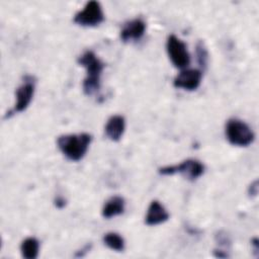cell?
I'll list each match as a JSON object with an SVG mask.
<instances>
[{"label":"cell","instance_id":"1","mask_svg":"<svg viewBox=\"0 0 259 259\" xmlns=\"http://www.w3.org/2000/svg\"><path fill=\"white\" fill-rule=\"evenodd\" d=\"M77 62L86 69V77L83 81L84 93L88 96L96 94L100 89V78L104 64L92 51L84 52L78 58Z\"/></svg>","mask_w":259,"mask_h":259},{"label":"cell","instance_id":"2","mask_svg":"<svg viewBox=\"0 0 259 259\" xmlns=\"http://www.w3.org/2000/svg\"><path fill=\"white\" fill-rule=\"evenodd\" d=\"M91 141L92 137L87 133L63 135L58 138L57 146L67 159L76 162L86 155Z\"/></svg>","mask_w":259,"mask_h":259},{"label":"cell","instance_id":"3","mask_svg":"<svg viewBox=\"0 0 259 259\" xmlns=\"http://www.w3.org/2000/svg\"><path fill=\"white\" fill-rule=\"evenodd\" d=\"M225 134L229 143L237 147H247L255 139L252 128L245 121L238 118H230L227 121Z\"/></svg>","mask_w":259,"mask_h":259},{"label":"cell","instance_id":"4","mask_svg":"<svg viewBox=\"0 0 259 259\" xmlns=\"http://www.w3.org/2000/svg\"><path fill=\"white\" fill-rule=\"evenodd\" d=\"M158 172H159V174L165 175V176L174 175L176 173H179L186 179H188L190 181H194L203 174L204 165L198 160L187 159V160H184L183 162L176 164V165L161 167V168H159Z\"/></svg>","mask_w":259,"mask_h":259},{"label":"cell","instance_id":"5","mask_svg":"<svg viewBox=\"0 0 259 259\" xmlns=\"http://www.w3.org/2000/svg\"><path fill=\"white\" fill-rule=\"evenodd\" d=\"M35 90V81L32 76H24L23 82L19 85L15 91L16 102L11 110L5 114V118L11 117L13 114L24 111L30 104Z\"/></svg>","mask_w":259,"mask_h":259},{"label":"cell","instance_id":"6","mask_svg":"<svg viewBox=\"0 0 259 259\" xmlns=\"http://www.w3.org/2000/svg\"><path fill=\"white\" fill-rule=\"evenodd\" d=\"M166 50L171 63L178 69H186L190 64V56L186 45L176 35L171 34L167 38Z\"/></svg>","mask_w":259,"mask_h":259},{"label":"cell","instance_id":"7","mask_svg":"<svg viewBox=\"0 0 259 259\" xmlns=\"http://www.w3.org/2000/svg\"><path fill=\"white\" fill-rule=\"evenodd\" d=\"M74 22L81 26H97L104 20L102 7L98 1L92 0L85 4L84 8L74 16Z\"/></svg>","mask_w":259,"mask_h":259},{"label":"cell","instance_id":"8","mask_svg":"<svg viewBox=\"0 0 259 259\" xmlns=\"http://www.w3.org/2000/svg\"><path fill=\"white\" fill-rule=\"evenodd\" d=\"M202 72L199 69H183L173 80V85L176 88H181L187 91L197 89L201 83Z\"/></svg>","mask_w":259,"mask_h":259},{"label":"cell","instance_id":"9","mask_svg":"<svg viewBox=\"0 0 259 259\" xmlns=\"http://www.w3.org/2000/svg\"><path fill=\"white\" fill-rule=\"evenodd\" d=\"M146 31V23L142 18H135L125 22L120 30L119 36L123 42L141 39Z\"/></svg>","mask_w":259,"mask_h":259},{"label":"cell","instance_id":"10","mask_svg":"<svg viewBox=\"0 0 259 259\" xmlns=\"http://www.w3.org/2000/svg\"><path fill=\"white\" fill-rule=\"evenodd\" d=\"M168 219L169 212L164 205L158 200H153L148 207V211L145 217V224L147 226H157L165 223Z\"/></svg>","mask_w":259,"mask_h":259},{"label":"cell","instance_id":"11","mask_svg":"<svg viewBox=\"0 0 259 259\" xmlns=\"http://www.w3.org/2000/svg\"><path fill=\"white\" fill-rule=\"evenodd\" d=\"M124 130H125V120H124V117L119 114L110 116L104 127L106 137L112 142L119 141L124 133Z\"/></svg>","mask_w":259,"mask_h":259},{"label":"cell","instance_id":"12","mask_svg":"<svg viewBox=\"0 0 259 259\" xmlns=\"http://www.w3.org/2000/svg\"><path fill=\"white\" fill-rule=\"evenodd\" d=\"M124 208H125L124 198L119 195H114V196H111L108 200H106V202L102 207L101 214L105 219H111L113 217L123 213Z\"/></svg>","mask_w":259,"mask_h":259},{"label":"cell","instance_id":"13","mask_svg":"<svg viewBox=\"0 0 259 259\" xmlns=\"http://www.w3.org/2000/svg\"><path fill=\"white\" fill-rule=\"evenodd\" d=\"M20 251L22 257L25 259H35L39 251V242L34 237H28L24 239L20 245Z\"/></svg>","mask_w":259,"mask_h":259},{"label":"cell","instance_id":"14","mask_svg":"<svg viewBox=\"0 0 259 259\" xmlns=\"http://www.w3.org/2000/svg\"><path fill=\"white\" fill-rule=\"evenodd\" d=\"M103 243L111 250L116 251V252H122L125 248V243L123 238L114 232H109L106 233L103 236Z\"/></svg>","mask_w":259,"mask_h":259},{"label":"cell","instance_id":"15","mask_svg":"<svg viewBox=\"0 0 259 259\" xmlns=\"http://www.w3.org/2000/svg\"><path fill=\"white\" fill-rule=\"evenodd\" d=\"M196 61L200 67V71H204L207 68L208 64V52L202 40H198L195 47Z\"/></svg>","mask_w":259,"mask_h":259},{"label":"cell","instance_id":"16","mask_svg":"<svg viewBox=\"0 0 259 259\" xmlns=\"http://www.w3.org/2000/svg\"><path fill=\"white\" fill-rule=\"evenodd\" d=\"M215 241H217L220 245H222V246H224V247H226V248L231 245V240L229 239V237L227 236V234H225V233H223V232H219V233L215 235Z\"/></svg>","mask_w":259,"mask_h":259},{"label":"cell","instance_id":"17","mask_svg":"<svg viewBox=\"0 0 259 259\" xmlns=\"http://www.w3.org/2000/svg\"><path fill=\"white\" fill-rule=\"evenodd\" d=\"M258 192V180H255L253 183L250 184L249 189H248V193L250 196H256Z\"/></svg>","mask_w":259,"mask_h":259},{"label":"cell","instance_id":"18","mask_svg":"<svg viewBox=\"0 0 259 259\" xmlns=\"http://www.w3.org/2000/svg\"><path fill=\"white\" fill-rule=\"evenodd\" d=\"M55 205H56L58 208H63V207L66 205V200H65V198H63L62 196H58V197L55 199Z\"/></svg>","mask_w":259,"mask_h":259},{"label":"cell","instance_id":"19","mask_svg":"<svg viewBox=\"0 0 259 259\" xmlns=\"http://www.w3.org/2000/svg\"><path fill=\"white\" fill-rule=\"evenodd\" d=\"M251 245L254 248V252L256 253V256H258V239L257 238H253L251 241Z\"/></svg>","mask_w":259,"mask_h":259}]
</instances>
